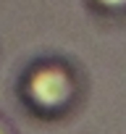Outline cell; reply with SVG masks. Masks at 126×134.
I'll use <instances>...</instances> for the list:
<instances>
[{
	"label": "cell",
	"mask_w": 126,
	"mask_h": 134,
	"mask_svg": "<svg viewBox=\"0 0 126 134\" xmlns=\"http://www.w3.org/2000/svg\"><path fill=\"white\" fill-rule=\"evenodd\" d=\"M21 92L34 113L58 116V113H66L68 105L74 103L76 82L63 63H39L26 76Z\"/></svg>",
	"instance_id": "cell-1"
},
{
	"label": "cell",
	"mask_w": 126,
	"mask_h": 134,
	"mask_svg": "<svg viewBox=\"0 0 126 134\" xmlns=\"http://www.w3.org/2000/svg\"><path fill=\"white\" fill-rule=\"evenodd\" d=\"M97 5H102L105 11H123L126 8V0H95Z\"/></svg>",
	"instance_id": "cell-2"
},
{
	"label": "cell",
	"mask_w": 126,
	"mask_h": 134,
	"mask_svg": "<svg viewBox=\"0 0 126 134\" xmlns=\"http://www.w3.org/2000/svg\"><path fill=\"white\" fill-rule=\"evenodd\" d=\"M0 134H11V131H8V126H5V124H0Z\"/></svg>",
	"instance_id": "cell-3"
}]
</instances>
